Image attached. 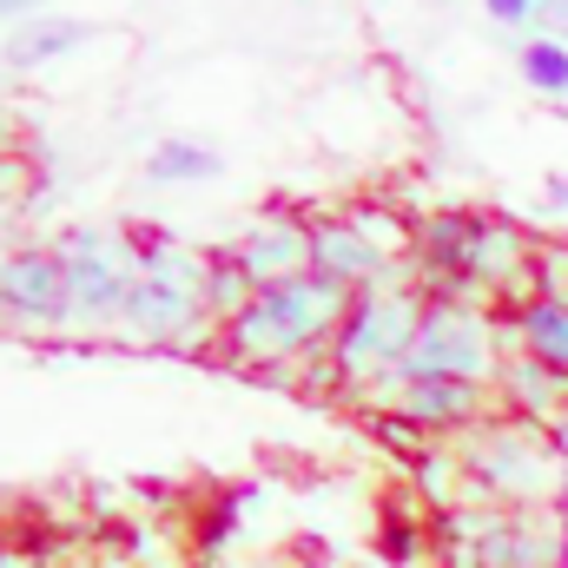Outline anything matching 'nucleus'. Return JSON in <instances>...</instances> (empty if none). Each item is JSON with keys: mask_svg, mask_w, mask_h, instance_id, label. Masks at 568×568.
<instances>
[{"mask_svg": "<svg viewBox=\"0 0 568 568\" xmlns=\"http://www.w3.org/2000/svg\"><path fill=\"white\" fill-rule=\"evenodd\" d=\"M410 278L424 284V297L496 304L509 317L536 297V239L516 219H496L476 205H436L429 219H417Z\"/></svg>", "mask_w": 568, "mask_h": 568, "instance_id": "1", "label": "nucleus"}, {"mask_svg": "<svg viewBox=\"0 0 568 568\" xmlns=\"http://www.w3.org/2000/svg\"><path fill=\"white\" fill-rule=\"evenodd\" d=\"M351 284L324 278V272H304V278L265 284L252 297V311H239L225 331H219V357L239 364V371H297L304 357H324L337 324L351 317Z\"/></svg>", "mask_w": 568, "mask_h": 568, "instance_id": "2", "label": "nucleus"}, {"mask_svg": "<svg viewBox=\"0 0 568 568\" xmlns=\"http://www.w3.org/2000/svg\"><path fill=\"white\" fill-rule=\"evenodd\" d=\"M424 284L390 278L371 284L351 297V317L337 324L331 337V371H337V390H371L377 410H397V390H404V364H410V344H417V324H424Z\"/></svg>", "mask_w": 568, "mask_h": 568, "instance_id": "3", "label": "nucleus"}, {"mask_svg": "<svg viewBox=\"0 0 568 568\" xmlns=\"http://www.w3.org/2000/svg\"><path fill=\"white\" fill-rule=\"evenodd\" d=\"M456 449H463V469H469L463 503H476V509H556V496H562V443H556V429L496 410Z\"/></svg>", "mask_w": 568, "mask_h": 568, "instance_id": "4", "label": "nucleus"}, {"mask_svg": "<svg viewBox=\"0 0 568 568\" xmlns=\"http://www.w3.org/2000/svg\"><path fill=\"white\" fill-rule=\"evenodd\" d=\"M562 509H443V568H562Z\"/></svg>", "mask_w": 568, "mask_h": 568, "instance_id": "5", "label": "nucleus"}, {"mask_svg": "<svg viewBox=\"0 0 568 568\" xmlns=\"http://www.w3.org/2000/svg\"><path fill=\"white\" fill-rule=\"evenodd\" d=\"M67 258V331H120V311L140 284V245L133 232L113 225H67L60 239Z\"/></svg>", "mask_w": 568, "mask_h": 568, "instance_id": "6", "label": "nucleus"}, {"mask_svg": "<svg viewBox=\"0 0 568 568\" xmlns=\"http://www.w3.org/2000/svg\"><path fill=\"white\" fill-rule=\"evenodd\" d=\"M496 331H509L496 304L429 297L404 377H456V384H489V390H496V371H503V357H509Z\"/></svg>", "mask_w": 568, "mask_h": 568, "instance_id": "7", "label": "nucleus"}, {"mask_svg": "<svg viewBox=\"0 0 568 568\" xmlns=\"http://www.w3.org/2000/svg\"><path fill=\"white\" fill-rule=\"evenodd\" d=\"M0 317L7 331H67V258L53 239H27L0 265Z\"/></svg>", "mask_w": 568, "mask_h": 568, "instance_id": "8", "label": "nucleus"}, {"mask_svg": "<svg viewBox=\"0 0 568 568\" xmlns=\"http://www.w3.org/2000/svg\"><path fill=\"white\" fill-rule=\"evenodd\" d=\"M232 258L252 272V284H284V278H304L311 272V219L291 212V205H272L258 212L239 239H232Z\"/></svg>", "mask_w": 568, "mask_h": 568, "instance_id": "9", "label": "nucleus"}, {"mask_svg": "<svg viewBox=\"0 0 568 568\" xmlns=\"http://www.w3.org/2000/svg\"><path fill=\"white\" fill-rule=\"evenodd\" d=\"M397 410L429 436H469L476 424L496 417V390L489 384H456V377H404Z\"/></svg>", "mask_w": 568, "mask_h": 568, "instance_id": "10", "label": "nucleus"}, {"mask_svg": "<svg viewBox=\"0 0 568 568\" xmlns=\"http://www.w3.org/2000/svg\"><path fill=\"white\" fill-rule=\"evenodd\" d=\"M311 272L351 284V291H371V284L397 278V258H384L351 212H331V219H311Z\"/></svg>", "mask_w": 568, "mask_h": 568, "instance_id": "11", "label": "nucleus"}, {"mask_svg": "<svg viewBox=\"0 0 568 568\" xmlns=\"http://www.w3.org/2000/svg\"><path fill=\"white\" fill-rule=\"evenodd\" d=\"M496 410H503V417H523V424L556 429L568 417V377L549 371L542 357H529V351H509L503 371H496Z\"/></svg>", "mask_w": 568, "mask_h": 568, "instance_id": "12", "label": "nucleus"}, {"mask_svg": "<svg viewBox=\"0 0 568 568\" xmlns=\"http://www.w3.org/2000/svg\"><path fill=\"white\" fill-rule=\"evenodd\" d=\"M87 40H93V20H73V13H40V20H27V27L0 33V60H7L13 73H40V67H53V60L80 53Z\"/></svg>", "mask_w": 568, "mask_h": 568, "instance_id": "13", "label": "nucleus"}, {"mask_svg": "<svg viewBox=\"0 0 568 568\" xmlns=\"http://www.w3.org/2000/svg\"><path fill=\"white\" fill-rule=\"evenodd\" d=\"M133 245H140V278L179 284V291L199 297V284H205V272H212V252H205V245H185L179 232H159V225H140Z\"/></svg>", "mask_w": 568, "mask_h": 568, "instance_id": "14", "label": "nucleus"}, {"mask_svg": "<svg viewBox=\"0 0 568 568\" xmlns=\"http://www.w3.org/2000/svg\"><path fill=\"white\" fill-rule=\"evenodd\" d=\"M503 324H509V351H529V357H542L549 371L568 377V297H529Z\"/></svg>", "mask_w": 568, "mask_h": 568, "instance_id": "15", "label": "nucleus"}, {"mask_svg": "<svg viewBox=\"0 0 568 568\" xmlns=\"http://www.w3.org/2000/svg\"><path fill=\"white\" fill-rule=\"evenodd\" d=\"M219 172H225L219 145L185 140V133H172V140H159L145 152V185H212Z\"/></svg>", "mask_w": 568, "mask_h": 568, "instance_id": "16", "label": "nucleus"}, {"mask_svg": "<svg viewBox=\"0 0 568 568\" xmlns=\"http://www.w3.org/2000/svg\"><path fill=\"white\" fill-rule=\"evenodd\" d=\"M252 297H258L252 272L232 258V245H219V252H212V272H205V284H199V304H205V317L225 331L239 311H252Z\"/></svg>", "mask_w": 568, "mask_h": 568, "instance_id": "17", "label": "nucleus"}, {"mask_svg": "<svg viewBox=\"0 0 568 568\" xmlns=\"http://www.w3.org/2000/svg\"><path fill=\"white\" fill-rule=\"evenodd\" d=\"M516 67H523V87H529V93H542V100L568 106V40H549V33L523 40Z\"/></svg>", "mask_w": 568, "mask_h": 568, "instance_id": "18", "label": "nucleus"}, {"mask_svg": "<svg viewBox=\"0 0 568 568\" xmlns=\"http://www.w3.org/2000/svg\"><path fill=\"white\" fill-rule=\"evenodd\" d=\"M364 429H371V436H377V443H384L390 456H404L410 469H417L429 449H436V436H429L424 424H410L404 410H371V417H364Z\"/></svg>", "mask_w": 568, "mask_h": 568, "instance_id": "19", "label": "nucleus"}, {"mask_svg": "<svg viewBox=\"0 0 568 568\" xmlns=\"http://www.w3.org/2000/svg\"><path fill=\"white\" fill-rule=\"evenodd\" d=\"M377 556L390 568H410L424 556V529H417V516H404V509H390L384 516V529H377Z\"/></svg>", "mask_w": 568, "mask_h": 568, "instance_id": "20", "label": "nucleus"}, {"mask_svg": "<svg viewBox=\"0 0 568 568\" xmlns=\"http://www.w3.org/2000/svg\"><path fill=\"white\" fill-rule=\"evenodd\" d=\"M483 13H489L503 33H529V40H536V27H542V0H483Z\"/></svg>", "mask_w": 568, "mask_h": 568, "instance_id": "21", "label": "nucleus"}, {"mask_svg": "<svg viewBox=\"0 0 568 568\" xmlns=\"http://www.w3.org/2000/svg\"><path fill=\"white\" fill-rule=\"evenodd\" d=\"M20 219H27V212H20L13 199H0V265H7V258L27 245V239H20Z\"/></svg>", "mask_w": 568, "mask_h": 568, "instance_id": "22", "label": "nucleus"}, {"mask_svg": "<svg viewBox=\"0 0 568 568\" xmlns=\"http://www.w3.org/2000/svg\"><path fill=\"white\" fill-rule=\"evenodd\" d=\"M40 7H47V0H0V27L13 33V27H27V20H40Z\"/></svg>", "mask_w": 568, "mask_h": 568, "instance_id": "23", "label": "nucleus"}, {"mask_svg": "<svg viewBox=\"0 0 568 568\" xmlns=\"http://www.w3.org/2000/svg\"><path fill=\"white\" fill-rule=\"evenodd\" d=\"M536 33H549V40H568V0H542V27Z\"/></svg>", "mask_w": 568, "mask_h": 568, "instance_id": "24", "label": "nucleus"}, {"mask_svg": "<svg viewBox=\"0 0 568 568\" xmlns=\"http://www.w3.org/2000/svg\"><path fill=\"white\" fill-rule=\"evenodd\" d=\"M542 212H549V219H568V172L542 185Z\"/></svg>", "mask_w": 568, "mask_h": 568, "instance_id": "25", "label": "nucleus"}, {"mask_svg": "<svg viewBox=\"0 0 568 568\" xmlns=\"http://www.w3.org/2000/svg\"><path fill=\"white\" fill-rule=\"evenodd\" d=\"M0 152H20V133H13V113L0 106Z\"/></svg>", "mask_w": 568, "mask_h": 568, "instance_id": "26", "label": "nucleus"}, {"mask_svg": "<svg viewBox=\"0 0 568 568\" xmlns=\"http://www.w3.org/2000/svg\"><path fill=\"white\" fill-rule=\"evenodd\" d=\"M0 331H7V317H0Z\"/></svg>", "mask_w": 568, "mask_h": 568, "instance_id": "27", "label": "nucleus"}]
</instances>
